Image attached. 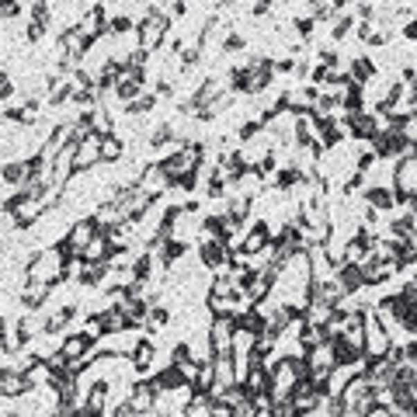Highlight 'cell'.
I'll list each match as a JSON object with an SVG mask.
<instances>
[{"label": "cell", "mask_w": 417, "mask_h": 417, "mask_svg": "<svg viewBox=\"0 0 417 417\" xmlns=\"http://www.w3.org/2000/svg\"><path fill=\"white\" fill-rule=\"evenodd\" d=\"M25 8H18V4H4V8H0V18H4V21H11V18H18Z\"/></svg>", "instance_id": "14"}, {"label": "cell", "mask_w": 417, "mask_h": 417, "mask_svg": "<svg viewBox=\"0 0 417 417\" xmlns=\"http://www.w3.org/2000/svg\"><path fill=\"white\" fill-rule=\"evenodd\" d=\"M153 105H157V94H153V91H143L136 101H129V105H125V112H129L132 118H143L146 112H153Z\"/></svg>", "instance_id": "11"}, {"label": "cell", "mask_w": 417, "mask_h": 417, "mask_svg": "<svg viewBox=\"0 0 417 417\" xmlns=\"http://www.w3.org/2000/svg\"><path fill=\"white\" fill-rule=\"evenodd\" d=\"M63 258L56 254V251H42L28 268H25V278H32V282H46V285H56L60 278H63Z\"/></svg>", "instance_id": "2"}, {"label": "cell", "mask_w": 417, "mask_h": 417, "mask_svg": "<svg viewBox=\"0 0 417 417\" xmlns=\"http://www.w3.org/2000/svg\"><path fill=\"white\" fill-rule=\"evenodd\" d=\"M254 417H275V414H272V410H258Z\"/></svg>", "instance_id": "16"}, {"label": "cell", "mask_w": 417, "mask_h": 417, "mask_svg": "<svg viewBox=\"0 0 417 417\" xmlns=\"http://www.w3.org/2000/svg\"><path fill=\"white\" fill-rule=\"evenodd\" d=\"M306 365H310V369H323V372H334V369H337V355H334V344H330V341H323V344L310 348V351H306Z\"/></svg>", "instance_id": "5"}, {"label": "cell", "mask_w": 417, "mask_h": 417, "mask_svg": "<svg viewBox=\"0 0 417 417\" xmlns=\"http://www.w3.org/2000/svg\"><path fill=\"white\" fill-rule=\"evenodd\" d=\"M233 334H237V317H213V323H208V351L233 355Z\"/></svg>", "instance_id": "3"}, {"label": "cell", "mask_w": 417, "mask_h": 417, "mask_svg": "<svg viewBox=\"0 0 417 417\" xmlns=\"http://www.w3.org/2000/svg\"><path fill=\"white\" fill-rule=\"evenodd\" d=\"M167 32H170V21H167L157 8H150V15L136 25V42H139V49L150 56V53H157V49L163 46Z\"/></svg>", "instance_id": "1"}, {"label": "cell", "mask_w": 417, "mask_h": 417, "mask_svg": "<svg viewBox=\"0 0 417 417\" xmlns=\"http://www.w3.org/2000/svg\"><path fill=\"white\" fill-rule=\"evenodd\" d=\"M73 317H77V310L73 306H56L53 313H49V320H46V334H63L70 323H73Z\"/></svg>", "instance_id": "9"}, {"label": "cell", "mask_w": 417, "mask_h": 417, "mask_svg": "<svg viewBox=\"0 0 417 417\" xmlns=\"http://www.w3.org/2000/svg\"><path fill=\"white\" fill-rule=\"evenodd\" d=\"M167 323H170V310H167V306H153L146 330H157V327H167Z\"/></svg>", "instance_id": "13"}, {"label": "cell", "mask_w": 417, "mask_h": 417, "mask_svg": "<svg viewBox=\"0 0 417 417\" xmlns=\"http://www.w3.org/2000/svg\"><path fill=\"white\" fill-rule=\"evenodd\" d=\"M91 348H94V341H91L87 334H66V337H63L60 355H63V358H87V355H91Z\"/></svg>", "instance_id": "7"}, {"label": "cell", "mask_w": 417, "mask_h": 417, "mask_svg": "<svg viewBox=\"0 0 417 417\" xmlns=\"http://www.w3.org/2000/svg\"><path fill=\"white\" fill-rule=\"evenodd\" d=\"M101 143H105L101 136H91L77 146V170H91L101 163Z\"/></svg>", "instance_id": "4"}, {"label": "cell", "mask_w": 417, "mask_h": 417, "mask_svg": "<svg viewBox=\"0 0 417 417\" xmlns=\"http://www.w3.org/2000/svg\"><path fill=\"white\" fill-rule=\"evenodd\" d=\"M403 39H410V42H417V21H410V25L403 28Z\"/></svg>", "instance_id": "15"}, {"label": "cell", "mask_w": 417, "mask_h": 417, "mask_svg": "<svg viewBox=\"0 0 417 417\" xmlns=\"http://www.w3.org/2000/svg\"><path fill=\"white\" fill-rule=\"evenodd\" d=\"M122 153H125V139H115V136H112V139L101 143V160H112V163H115Z\"/></svg>", "instance_id": "12"}, {"label": "cell", "mask_w": 417, "mask_h": 417, "mask_svg": "<svg viewBox=\"0 0 417 417\" xmlns=\"http://www.w3.org/2000/svg\"><path fill=\"white\" fill-rule=\"evenodd\" d=\"M94 237H98V223H94V220H77V223H73V230H70V240H73V247H77V251H84Z\"/></svg>", "instance_id": "10"}, {"label": "cell", "mask_w": 417, "mask_h": 417, "mask_svg": "<svg viewBox=\"0 0 417 417\" xmlns=\"http://www.w3.org/2000/svg\"><path fill=\"white\" fill-rule=\"evenodd\" d=\"M0 393H4L8 400H18V396L32 393V382L21 372H0Z\"/></svg>", "instance_id": "6"}, {"label": "cell", "mask_w": 417, "mask_h": 417, "mask_svg": "<svg viewBox=\"0 0 417 417\" xmlns=\"http://www.w3.org/2000/svg\"><path fill=\"white\" fill-rule=\"evenodd\" d=\"M348 77L362 87V84H372L375 80V63L369 60V56H355L351 63H348Z\"/></svg>", "instance_id": "8"}]
</instances>
